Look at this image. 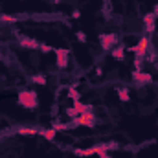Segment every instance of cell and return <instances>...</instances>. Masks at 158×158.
Wrapping results in <instances>:
<instances>
[{"label":"cell","mask_w":158,"mask_h":158,"mask_svg":"<svg viewBox=\"0 0 158 158\" xmlns=\"http://www.w3.org/2000/svg\"><path fill=\"white\" fill-rule=\"evenodd\" d=\"M19 103L22 105V107H26V109H35L37 107V94L35 92H31V90H26V92H20L19 94Z\"/></svg>","instance_id":"6da1fadb"},{"label":"cell","mask_w":158,"mask_h":158,"mask_svg":"<svg viewBox=\"0 0 158 158\" xmlns=\"http://www.w3.org/2000/svg\"><path fill=\"white\" fill-rule=\"evenodd\" d=\"M147 46H149V39H147V37H142L140 42H138L136 46H132V48H131V52H134V55H136V57L143 59V55H145V52H147Z\"/></svg>","instance_id":"7a4b0ae2"},{"label":"cell","mask_w":158,"mask_h":158,"mask_svg":"<svg viewBox=\"0 0 158 158\" xmlns=\"http://www.w3.org/2000/svg\"><path fill=\"white\" fill-rule=\"evenodd\" d=\"M55 57H57V66L59 68H66L68 66V52L64 48H55Z\"/></svg>","instance_id":"3957f363"},{"label":"cell","mask_w":158,"mask_h":158,"mask_svg":"<svg viewBox=\"0 0 158 158\" xmlns=\"http://www.w3.org/2000/svg\"><path fill=\"white\" fill-rule=\"evenodd\" d=\"M79 125H85V127H94L96 125V116L94 112H85V114H79L77 116Z\"/></svg>","instance_id":"277c9868"},{"label":"cell","mask_w":158,"mask_h":158,"mask_svg":"<svg viewBox=\"0 0 158 158\" xmlns=\"http://www.w3.org/2000/svg\"><path fill=\"white\" fill-rule=\"evenodd\" d=\"M99 42H101V48H103V50H110V48L116 44V35H112V33L101 35V37H99Z\"/></svg>","instance_id":"5b68a950"},{"label":"cell","mask_w":158,"mask_h":158,"mask_svg":"<svg viewBox=\"0 0 158 158\" xmlns=\"http://www.w3.org/2000/svg\"><path fill=\"white\" fill-rule=\"evenodd\" d=\"M132 79H134L138 85H143V83H151V81H153V76H151V74H145V72L136 70V72L132 74Z\"/></svg>","instance_id":"8992f818"},{"label":"cell","mask_w":158,"mask_h":158,"mask_svg":"<svg viewBox=\"0 0 158 158\" xmlns=\"http://www.w3.org/2000/svg\"><path fill=\"white\" fill-rule=\"evenodd\" d=\"M155 20H156V15H155V13H147V15L143 17L147 33H153V31H155Z\"/></svg>","instance_id":"52a82bcc"},{"label":"cell","mask_w":158,"mask_h":158,"mask_svg":"<svg viewBox=\"0 0 158 158\" xmlns=\"http://www.w3.org/2000/svg\"><path fill=\"white\" fill-rule=\"evenodd\" d=\"M94 153L99 158H110L109 156V145H107V143H98V145H94Z\"/></svg>","instance_id":"ba28073f"},{"label":"cell","mask_w":158,"mask_h":158,"mask_svg":"<svg viewBox=\"0 0 158 158\" xmlns=\"http://www.w3.org/2000/svg\"><path fill=\"white\" fill-rule=\"evenodd\" d=\"M74 109H77V112L79 114H85V112H92V105H83L81 101H74V105H72Z\"/></svg>","instance_id":"9c48e42d"},{"label":"cell","mask_w":158,"mask_h":158,"mask_svg":"<svg viewBox=\"0 0 158 158\" xmlns=\"http://www.w3.org/2000/svg\"><path fill=\"white\" fill-rule=\"evenodd\" d=\"M20 46L22 48H39V42L35 39H20Z\"/></svg>","instance_id":"30bf717a"},{"label":"cell","mask_w":158,"mask_h":158,"mask_svg":"<svg viewBox=\"0 0 158 158\" xmlns=\"http://www.w3.org/2000/svg\"><path fill=\"white\" fill-rule=\"evenodd\" d=\"M74 155H76V156H92V155H96V153H94V147H90V149H76Z\"/></svg>","instance_id":"8fae6325"},{"label":"cell","mask_w":158,"mask_h":158,"mask_svg":"<svg viewBox=\"0 0 158 158\" xmlns=\"http://www.w3.org/2000/svg\"><path fill=\"white\" fill-rule=\"evenodd\" d=\"M112 57H114L116 61H123V59H125V50H123V48H116V50H112Z\"/></svg>","instance_id":"7c38bea8"},{"label":"cell","mask_w":158,"mask_h":158,"mask_svg":"<svg viewBox=\"0 0 158 158\" xmlns=\"http://www.w3.org/2000/svg\"><path fill=\"white\" fill-rule=\"evenodd\" d=\"M68 98H72L74 101H79L81 94H79V90L76 88V86H70V88H68Z\"/></svg>","instance_id":"4fadbf2b"},{"label":"cell","mask_w":158,"mask_h":158,"mask_svg":"<svg viewBox=\"0 0 158 158\" xmlns=\"http://www.w3.org/2000/svg\"><path fill=\"white\" fill-rule=\"evenodd\" d=\"M118 98L121 101H129L131 99V96H129V90H125V88H119L118 90Z\"/></svg>","instance_id":"5bb4252c"},{"label":"cell","mask_w":158,"mask_h":158,"mask_svg":"<svg viewBox=\"0 0 158 158\" xmlns=\"http://www.w3.org/2000/svg\"><path fill=\"white\" fill-rule=\"evenodd\" d=\"M55 134H57V132H55L53 129H46V131H42V136H44L46 140H53V138H55Z\"/></svg>","instance_id":"9a60e30c"},{"label":"cell","mask_w":158,"mask_h":158,"mask_svg":"<svg viewBox=\"0 0 158 158\" xmlns=\"http://www.w3.org/2000/svg\"><path fill=\"white\" fill-rule=\"evenodd\" d=\"M68 127H70V125H66V123H53V125H52V129H53L55 132H59V131H66Z\"/></svg>","instance_id":"2e32d148"},{"label":"cell","mask_w":158,"mask_h":158,"mask_svg":"<svg viewBox=\"0 0 158 158\" xmlns=\"http://www.w3.org/2000/svg\"><path fill=\"white\" fill-rule=\"evenodd\" d=\"M33 83H37V85H46V77L40 76V74H35V76H33Z\"/></svg>","instance_id":"e0dca14e"},{"label":"cell","mask_w":158,"mask_h":158,"mask_svg":"<svg viewBox=\"0 0 158 158\" xmlns=\"http://www.w3.org/2000/svg\"><path fill=\"white\" fill-rule=\"evenodd\" d=\"M66 114H68V116H70L72 119H74V118H77V116H79L77 109H74V107H70V109H66Z\"/></svg>","instance_id":"ac0fdd59"},{"label":"cell","mask_w":158,"mask_h":158,"mask_svg":"<svg viewBox=\"0 0 158 158\" xmlns=\"http://www.w3.org/2000/svg\"><path fill=\"white\" fill-rule=\"evenodd\" d=\"M19 134H35V129H28V127H20Z\"/></svg>","instance_id":"d6986e66"},{"label":"cell","mask_w":158,"mask_h":158,"mask_svg":"<svg viewBox=\"0 0 158 158\" xmlns=\"http://www.w3.org/2000/svg\"><path fill=\"white\" fill-rule=\"evenodd\" d=\"M39 48H40V52L42 53H50V52H53L55 48H52V46H48V44H39Z\"/></svg>","instance_id":"ffe728a7"},{"label":"cell","mask_w":158,"mask_h":158,"mask_svg":"<svg viewBox=\"0 0 158 158\" xmlns=\"http://www.w3.org/2000/svg\"><path fill=\"white\" fill-rule=\"evenodd\" d=\"M4 22H17V17H13V15H2L0 17Z\"/></svg>","instance_id":"44dd1931"},{"label":"cell","mask_w":158,"mask_h":158,"mask_svg":"<svg viewBox=\"0 0 158 158\" xmlns=\"http://www.w3.org/2000/svg\"><path fill=\"white\" fill-rule=\"evenodd\" d=\"M76 37H77L79 42H86V35H85L83 31H77V33H76Z\"/></svg>","instance_id":"7402d4cb"},{"label":"cell","mask_w":158,"mask_h":158,"mask_svg":"<svg viewBox=\"0 0 158 158\" xmlns=\"http://www.w3.org/2000/svg\"><path fill=\"white\" fill-rule=\"evenodd\" d=\"M72 17H74V19H79V17H81V11H79V9H76V11L72 13Z\"/></svg>","instance_id":"603a6c76"},{"label":"cell","mask_w":158,"mask_h":158,"mask_svg":"<svg viewBox=\"0 0 158 158\" xmlns=\"http://www.w3.org/2000/svg\"><path fill=\"white\" fill-rule=\"evenodd\" d=\"M153 13H155V15L158 17V6H155V11H153Z\"/></svg>","instance_id":"cb8c5ba5"},{"label":"cell","mask_w":158,"mask_h":158,"mask_svg":"<svg viewBox=\"0 0 158 158\" xmlns=\"http://www.w3.org/2000/svg\"><path fill=\"white\" fill-rule=\"evenodd\" d=\"M53 2H55V4H57V2H61V0H53Z\"/></svg>","instance_id":"d4e9b609"}]
</instances>
